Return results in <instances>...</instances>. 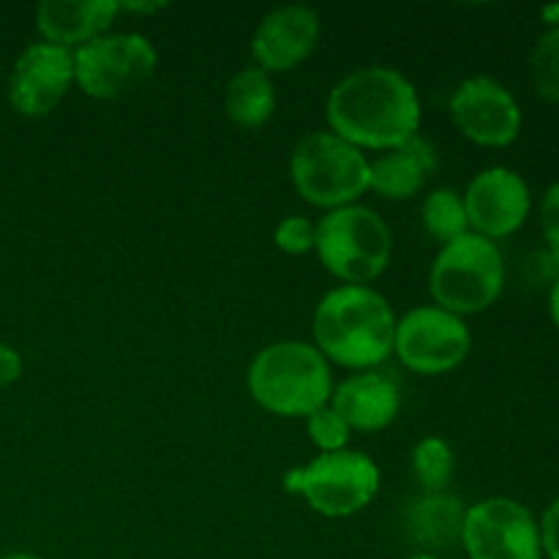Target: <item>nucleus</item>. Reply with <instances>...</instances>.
<instances>
[{"instance_id": "20", "label": "nucleus", "mask_w": 559, "mask_h": 559, "mask_svg": "<svg viewBox=\"0 0 559 559\" xmlns=\"http://www.w3.org/2000/svg\"><path fill=\"white\" fill-rule=\"evenodd\" d=\"M420 222H424L426 235H429L435 243L440 246L453 243V240L469 233L464 197L453 189H435L424 200V207H420Z\"/></svg>"}, {"instance_id": "10", "label": "nucleus", "mask_w": 559, "mask_h": 559, "mask_svg": "<svg viewBox=\"0 0 559 559\" xmlns=\"http://www.w3.org/2000/svg\"><path fill=\"white\" fill-rule=\"evenodd\" d=\"M462 546L469 559H544L533 511L511 497H489L467 508Z\"/></svg>"}, {"instance_id": "2", "label": "nucleus", "mask_w": 559, "mask_h": 559, "mask_svg": "<svg viewBox=\"0 0 559 559\" xmlns=\"http://www.w3.org/2000/svg\"><path fill=\"white\" fill-rule=\"evenodd\" d=\"M311 333L325 360L344 369L369 371L393 353L396 314L377 289L342 284L317 304Z\"/></svg>"}, {"instance_id": "14", "label": "nucleus", "mask_w": 559, "mask_h": 559, "mask_svg": "<svg viewBox=\"0 0 559 559\" xmlns=\"http://www.w3.org/2000/svg\"><path fill=\"white\" fill-rule=\"evenodd\" d=\"M320 16L309 5H278L267 11L251 38L257 66L267 74L298 69L320 47Z\"/></svg>"}, {"instance_id": "31", "label": "nucleus", "mask_w": 559, "mask_h": 559, "mask_svg": "<svg viewBox=\"0 0 559 559\" xmlns=\"http://www.w3.org/2000/svg\"><path fill=\"white\" fill-rule=\"evenodd\" d=\"M409 559H440L437 555H426V551H418V555H413Z\"/></svg>"}, {"instance_id": "17", "label": "nucleus", "mask_w": 559, "mask_h": 559, "mask_svg": "<svg viewBox=\"0 0 559 559\" xmlns=\"http://www.w3.org/2000/svg\"><path fill=\"white\" fill-rule=\"evenodd\" d=\"M437 169V153L424 136H413L404 145L385 151L369 162V189L393 202L409 200L426 186Z\"/></svg>"}, {"instance_id": "3", "label": "nucleus", "mask_w": 559, "mask_h": 559, "mask_svg": "<svg viewBox=\"0 0 559 559\" xmlns=\"http://www.w3.org/2000/svg\"><path fill=\"white\" fill-rule=\"evenodd\" d=\"M251 399L265 413L282 418H309L331 402V366L309 342L267 344L251 360L246 374Z\"/></svg>"}, {"instance_id": "15", "label": "nucleus", "mask_w": 559, "mask_h": 559, "mask_svg": "<svg viewBox=\"0 0 559 559\" xmlns=\"http://www.w3.org/2000/svg\"><path fill=\"white\" fill-rule=\"evenodd\" d=\"M331 407L342 415L349 431L374 435L396 420L402 409V393L393 377L380 371H358L333 388Z\"/></svg>"}, {"instance_id": "12", "label": "nucleus", "mask_w": 559, "mask_h": 559, "mask_svg": "<svg viewBox=\"0 0 559 559\" xmlns=\"http://www.w3.org/2000/svg\"><path fill=\"white\" fill-rule=\"evenodd\" d=\"M74 85V55L55 44H27L16 55L9 74V104L25 118H44L52 112Z\"/></svg>"}, {"instance_id": "11", "label": "nucleus", "mask_w": 559, "mask_h": 559, "mask_svg": "<svg viewBox=\"0 0 559 559\" xmlns=\"http://www.w3.org/2000/svg\"><path fill=\"white\" fill-rule=\"evenodd\" d=\"M451 120L480 147H508L522 131V107L495 76H469L453 91Z\"/></svg>"}, {"instance_id": "7", "label": "nucleus", "mask_w": 559, "mask_h": 559, "mask_svg": "<svg viewBox=\"0 0 559 559\" xmlns=\"http://www.w3.org/2000/svg\"><path fill=\"white\" fill-rule=\"evenodd\" d=\"M284 491L309 502L325 519H347L371 506L380 491V467L360 451L317 453L306 467L284 475Z\"/></svg>"}, {"instance_id": "29", "label": "nucleus", "mask_w": 559, "mask_h": 559, "mask_svg": "<svg viewBox=\"0 0 559 559\" xmlns=\"http://www.w3.org/2000/svg\"><path fill=\"white\" fill-rule=\"evenodd\" d=\"M540 16H544V22L549 27H559V3L557 5H546V9L540 11Z\"/></svg>"}, {"instance_id": "19", "label": "nucleus", "mask_w": 559, "mask_h": 559, "mask_svg": "<svg viewBox=\"0 0 559 559\" xmlns=\"http://www.w3.org/2000/svg\"><path fill=\"white\" fill-rule=\"evenodd\" d=\"M224 112L240 129H260L276 112V87L260 66H246L224 87Z\"/></svg>"}, {"instance_id": "21", "label": "nucleus", "mask_w": 559, "mask_h": 559, "mask_svg": "<svg viewBox=\"0 0 559 559\" xmlns=\"http://www.w3.org/2000/svg\"><path fill=\"white\" fill-rule=\"evenodd\" d=\"M409 467H413L415 480L420 491H448V484L456 469V456L445 437H424L415 442L409 453Z\"/></svg>"}, {"instance_id": "27", "label": "nucleus", "mask_w": 559, "mask_h": 559, "mask_svg": "<svg viewBox=\"0 0 559 559\" xmlns=\"http://www.w3.org/2000/svg\"><path fill=\"white\" fill-rule=\"evenodd\" d=\"M22 374V355L11 344L0 342V388H9L11 382L20 380Z\"/></svg>"}, {"instance_id": "24", "label": "nucleus", "mask_w": 559, "mask_h": 559, "mask_svg": "<svg viewBox=\"0 0 559 559\" xmlns=\"http://www.w3.org/2000/svg\"><path fill=\"white\" fill-rule=\"evenodd\" d=\"M273 240L284 254H309V251H314L317 224H311L306 216H287L278 222Z\"/></svg>"}, {"instance_id": "13", "label": "nucleus", "mask_w": 559, "mask_h": 559, "mask_svg": "<svg viewBox=\"0 0 559 559\" xmlns=\"http://www.w3.org/2000/svg\"><path fill=\"white\" fill-rule=\"evenodd\" d=\"M462 197L467 207L469 233L495 240V243L519 233L533 211L527 180L511 167L480 169Z\"/></svg>"}, {"instance_id": "16", "label": "nucleus", "mask_w": 559, "mask_h": 559, "mask_svg": "<svg viewBox=\"0 0 559 559\" xmlns=\"http://www.w3.org/2000/svg\"><path fill=\"white\" fill-rule=\"evenodd\" d=\"M118 11L120 3L115 0H44L36 5V31L41 41L74 52L104 36Z\"/></svg>"}, {"instance_id": "26", "label": "nucleus", "mask_w": 559, "mask_h": 559, "mask_svg": "<svg viewBox=\"0 0 559 559\" xmlns=\"http://www.w3.org/2000/svg\"><path fill=\"white\" fill-rule=\"evenodd\" d=\"M540 549L549 559H559V497L544 511L538 522Z\"/></svg>"}, {"instance_id": "18", "label": "nucleus", "mask_w": 559, "mask_h": 559, "mask_svg": "<svg viewBox=\"0 0 559 559\" xmlns=\"http://www.w3.org/2000/svg\"><path fill=\"white\" fill-rule=\"evenodd\" d=\"M467 508L451 491H420L404 513L407 533L426 555H437L462 544Z\"/></svg>"}, {"instance_id": "5", "label": "nucleus", "mask_w": 559, "mask_h": 559, "mask_svg": "<svg viewBox=\"0 0 559 559\" xmlns=\"http://www.w3.org/2000/svg\"><path fill=\"white\" fill-rule=\"evenodd\" d=\"M502 289H506V262L500 246L475 233L442 246L429 273V293L435 306L462 320L495 306Z\"/></svg>"}, {"instance_id": "23", "label": "nucleus", "mask_w": 559, "mask_h": 559, "mask_svg": "<svg viewBox=\"0 0 559 559\" xmlns=\"http://www.w3.org/2000/svg\"><path fill=\"white\" fill-rule=\"evenodd\" d=\"M306 431H309L311 445L320 453L344 451L349 442V435H353L349 426L342 420V415L331 404H325V407H320L317 413H311L306 418Z\"/></svg>"}, {"instance_id": "1", "label": "nucleus", "mask_w": 559, "mask_h": 559, "mask_svg": "<svg viewBox=\"0 0 559 559\" xmlns=\"http://www.w3.org/2000/svg\"><path fill=\"white\" fill-rule=\"evenodd\" d=\"M328 126L358 151H393L418 136L424 107L413 82L388 66L349 71L325 104Z\"/></svg>"}, {"instance_id": "22", "label": "nucleus", "mask_w": 559, "mask_h": 559, "mask_svg": "<svg viewBox=\"0 0 559 559\" xmlns=\"http://www.w3.org/2000/svg\"><path fill=\"white\" fill-rule=\"evenodd\" d=\"M530 80L546 104H559V27H549L538 36L530 52Z\"/></svg>"}, {"instance_id": "9", "label": "nucleus", "mask_w": 559, "mask_h": 559, "mask_svg": "<svg viewBox=\"0 0 559 559\" xmlns=\"http://www.w3.org/2000/svg\"><path fill=\"white\" fill-rule=\"evenodd\" d=\"M469 347L473 333L467 322L440 306H418L396 320L393 353L415 374H448L467 360Z\"/></svg>"}, {"instance_id": "8", "label": "nucleus", "mask_w": 559, "mask_h": 559, "mask_svg": "<svg viewBox=\"0 0 559 559\" xmlns=\"http://www.w3.org/2000/svg\"><path fill=\"white\" fill-rule=\"evenodd\" d=\"M74 85L91 98H118L153 76L158 52L142 33H104L74 52Z\"/></svg>"}, {"instance_id": "30", "label": "nucleus", "mask_w": 559, "mask_h": 559, "mask_svg": "<svg viewBox=\"0 0 559 559\" xmlns=\"http://www.w3.org/2000/svg\"><path fill=\"white\" fill-rule=\"evenodd\" d=\"M0 559H41V557H36V555H5Z\"/></svg>"}, {"instance_id": "6", "label": "nucleus", "mask_w": 559, "mask_h": 559, "mask_svg": "<svg viewBox=\"0 0 559 559\" xmlns=\"http://www.w3.org/2000/svg\"><path fill=\"white\" fill-rule=\"evenodd\" d=\"M289 178L309 205L336 211L369 191V158L333 131H311L289 156Z\"/></svg>"}, {"instance_id": "25", "label": "nucleus", "mask_w": 559, "mask_h": 559, "mask_svg": "<svg viewBox=\"0 0 559 559\" xmlns=\"http://www.w3.org/2000/svg\"><path fill=\"white\" fill-rule=\"evenodd\" d=\"M540 229H544L551 260L559 262V180L546 189L544 200H540Z\"/></svg>"}, {"instance_id": "28", "label": "nucleus", "mask_w": 559, "mask_h": 559, "mask_svg": "<svg viewBox=\"0 0 559 559\" xmlns=\"http://www.w3.org/2000/svg\"><path fill=\"white\" fill-rule=\"evenodd\" d=\"M549 314H551V322H555V328L559 331V276L549 295Z\"/></svg>"}, {"instance_id": "4", "label": "nucleus", "mask_w": 559, "mask_h": 559, "mask_svg": "<svg viewBox=\"0 0 559 559\" xmlns=\"http://www.w3.org/2000/svg\"><path fill=\"white\" fill-rule=\"evenodd\" d=\"M314 251L322 267L338 282L369 287L391 265L393 235L385 218L371 207H336L317 224Z\"/></svg>"}]
</instances>
